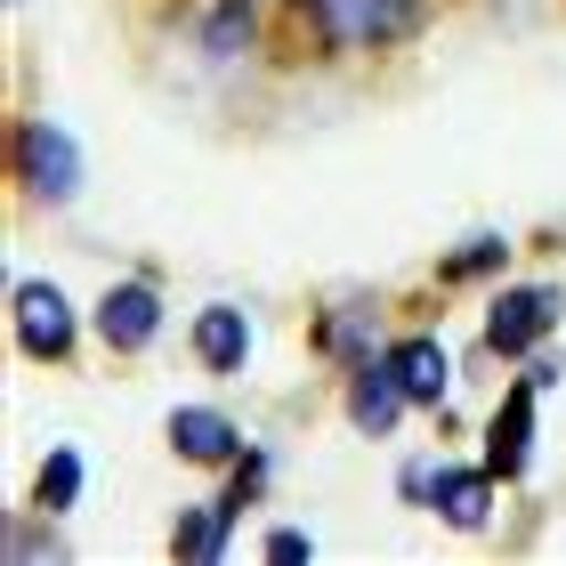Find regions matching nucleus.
I'll return each instance as SVG.
<instances>
[{"label":"nucleus","mask_w":566,"mask_h":566,"mask_svg":"<svg viewBox=\"0 0 566 566\" xmlns=\"http://www.w3.org/2000/svg\"><path fill=\"white\" fill-rule=\"evenodd\" d=\"M332 49H380L413 24V0H300Z\"/></svg>","instance_id":"f257e3e1"},{"label":"nucleus","mask_w":566,"mask_h":566,"mask_svg":"<svg viewBox=\"0 0 566 566\" xmlns=\"http://www.w3.org/2000/svg\"><path fill=\"white\" fill-rule=\"evenodd\" d=\"M17 178L49 202H73V187H82V146H73L57 122H24L17 130Z\"/></svg>","instance_id":"f03ea898"},{"label":"nucleus","mask_w":566,"mask_h":566,"mask_svg":"<svg viewBox=\"0 0 566 566\" xmlns=\"http://www.w3.org/2000/svg\"><path fill=\"white\" fill-rule=\"evenodd\" d=\"M558 283H518V292L494 300V316H485V340H494L502 356H526L534 340H551L558 332Z\"/></svg>","instance_id":"7ed1b4c3"},{"label":"nucleus","mask_w":566,"mask_h":566,"mask_svg":"<svg viewBox=\"0 0 566 566\" xmlns=\"http://www.w3.org/2000/svg\"><path fill=\"white\" fill-rule=\"evenodd\" d=\"M9 307H17V348L24 356H65L73 348V300L57 283H17Z\"/></svg>","instance_id":"20e7f679"},{"label":"nucleus","mask_w":566,"mask_h":566,"mask_svg":"<svg viewBox=\"0 0 566 566\" xmlns=\"http://www.w3.org/2000/svg\"><path fill=\"white\" fill-rule=\"evenodd\" d=\"M97 332H106V348L138 356L154 332H163V300H154V283H114V292L97 300Z\"/></svg>","instance_id":"39448f33"},{"label":"nucleus","mask_w":566,"mask_h":566,"mask_svg":"<svg viewBox=\"0 0 566 566\" xmlns=\"http://www.w3.org/2000/svg\"><path fill=\"white\" fill-rule=\"evenodd\" d=\"M534 397L543 389L526 380V389L494 413V429H485V470L494 478H526V461H534Z\"/></svg>","instance_id":"423d86ee"},{"label":"nucleus","mask_w":566,"mask_h":566,"mask_svg":"<svg viewBox=\"0 0 566 566\" xmlns=\"http://www.w3.org/2000/svg\"><path fill=\"white\" fill-rule=\"evenodd\" d=\"M389 373H397V389L413 405H437V397H446V380H453V356H446V340H397L389 348Z\"/></svg>","instance_id":"0eeeda50"},{"label":"nucleus","mask_w":566,"mask_h":566,"mask_svg":"<svg viewBox=\"0 0 566 566\" xmlns=\"http://www.w3.org/2000/svg\"><path fill=\"white\" fill-rule=\"evenodd\" d=\"M195 348L211 373H243L251 365V316L243 307H202L195 316Z\"/></svg>","instance_id":"6e6552de"},{"label":"nucleus","mask_w":566,"mask_h":566,"mask_svg":"<svg viewBox=\"0 0 566 566\" xmlns=\"http://www.w3.org/2000/svg\"><path fill=\"white\" fill-rule=\"evenodd\" d=\"M429 502H437V518L446 526H485V510H494V470H437L429 485Z\"/></svg>","instance_id":"1a4fd4ad"},{"label":"nucleus","mask_w":566,"mask_h":566,"mask_svg":"<svg viewBox=\"0 0 566 566\" xmlns=\"http://www.w3.org/2000/svg\"><path fill=\"white\" fill-rule=\"evenodd\" d=\"M170 446L187 461H235L243 437H235L227 413H211V405H178V413H170Z\"/></svg>","instance_id":"9d476101"},{"label":"nucleus","mask_w":566,"mask_h":566,"mask_svg":"<svg viewBox=\"0 0 566 566\" xmlns=\"http://www.w3.org/2000/svg\"><path fill=\"white\" fill-rule=\"evenodd\" d=\"M405 405H413V397L397 389V373H389V365H373V373H365V380H356V389H348V421L365 429V437H389Z\"/></svg>","instance_id":"9b49d317"},{"label":"nucleus","mask_w":566,"mask_h":566,"mask_svg":"<svg viewBox=\"0 0 566 566\" xmlns=\"http://www.w3.org/2000/svg\"><path fill=\"white\" fill-rule=\"evenodd\" d=\"M227 518H235V502H195L187 518H178L170 551H178V558H219V551H227Z\"/></svg>","instance_id":"f8f14e48"},{"label":"nucleus","mask_w":566,"mask_h":566,"mask_svg":"<svg viewBox=\"0 0 566 566\" xmlns=\"http://www.w3.org/2000/svg\"><path fill=\"white\" fill-rule=\"evenodd\" d=\"M251 33H260V9H251V0H227V9L202 24V49H211V65H235L243 49H251Z\"/></svg>","instance_id":"ddd939ff"},{"label":"nucleus","mask_w":566,"mask_h":566,"mask_svg":"<svg viewBox=\"0 0 566 566\" xmlns=\"http://www.w3.org/2000/svg\"><path fill=\"white\" fill-rule=\"evenodd\" d=\"M73 494H82V453L57 446V453L41 461V510L57 518V510H73Z\"/></svg>","instance_id":"4468645a"},{"label":"nucleus","mask_w":566,"mask_h":566,"mask_svg":"<svg viewBox=\"0 0 566 566\" xmlns=\"http://www.w3.org/2000/svg\"><path fill=\"white\" fill-rule=\"evenodd\" d=\"M510 251H502V235H478V243H461L453 260H446V275H485V268H502Z\"/></svg>","instance_id":"2eb2a0df"},{"label":"nucleus","mask_w":566,"mask_h":566,"mask_svg":"<svg viewBox=\"0 0 566 566\" xmlns=\"http://www.w3.org/2000/svg\"><path fill=\"white\" fill-rule=\"evenodd\" d=\"M268 558H283V566L307 558V534H268Z\"/></svg>","instance_id":"dca6fc26"}]
</instances>
